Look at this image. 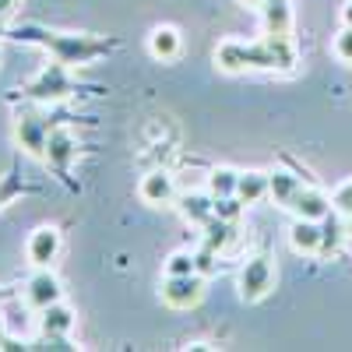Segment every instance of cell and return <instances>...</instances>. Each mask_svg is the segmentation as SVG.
<instances>
[{"mask_svg": "<svg viewBox=\"0 0 352 352\" xmlns=\"http://www.w3.org/2000/svg\"><path fill=\"white\" fill-rule=\"evenodd\" d=\"M215 64L229 74L240 71H289L296 64V46L289 36H264L257 43L226 39L215 50Z\"/></svg>", "mask_w": 352, "mask_h": 352, "instance_id": "6da1fadb", "label": "cell"}, {"mask_svg": "<svg viewBox=\"0 0 352 352\" xmlns=\"http://www.w3.org/2000/svg\"><path fill=\"white\" fill-rule=\"evenodd\" d=\"M21 39L28 43H39L43 50H50L53 60H60L67 67L74 64H88V60H96V56H102L109 50L106 39H96V36H64V32H46V28H36V25H25Z\"/></svg>", "mask_w": 352, "mask_h": 352, "instance_id": "7a4b0ae2", "label": "cell"}, {"mask_svg": "<svg viewBox=\"0 0 352 352\" xmlns=\"http://www.w3.org/2000/svg\"><path fill=\"white\" fill-rule=\"evenodd\" d=\"M50 131H53V124H50V116L39 106H21L14 113V141L21 144L28 155H36V159L46 155Z\"/></svg>", "mask_w": 352, "mask_h": 352, "instance_id": "3957f363", "label": "cell"}, {"mask_svg": "<svg viewBox=\"0 0 352 352\" xmlns=\"http://www.w3.org/2000/svg\"><path fill=\"white\" fill-rule=\"evenodd\" d=\"M71 92H74V81L67 74V64H60V60H53L50 67H43L32 81L25 85V96L32 102H60Z\"/></svg>", "mask_w": 352, "mask_h": 352, "instance_id": "277c9868", "label": "cell"}, {"mask_svg": "<svg viewBox=\"0 0 352 352\" xmlns=\"http://www.w3.org/2000/svg\"><path fill=\"white\" fill-rule=\"evenodd\" d=\"M272 285H275V268H272V261L264 257V254L250 257L243 268H240V275H236V289H240V296L247 303L264 300L272 292Z\"/></svg>", "mask_w": 352, "mask_h": 352, "instance_id": "5b68a950", "label": "cell"}, {"mask_svg": "<svg viewBox=\"0 0 352 352\" xmlns=\"http://www.w3.org/2000/svg\"><path fill=\"white\" fill-rule=\"evenodd\" d=\"M204 296V275H166L162 282V300L173 307V310H190L197 307Z\"/></svg>", "mask_w": 352, "mask_h": 352, "instance_id": "8992f818", "label": "cell"}, {"mask_svg": "<svg viewBox=\"0 0 352 352\" xmlns=\"http://www.w3.org/2000/svg\"><path fill=\"white\" fill-rule=\"evenodd\" d=\"M60 296H64V289L50 268H36V275L25 282V303L32 310H46L50 303H60Z\"/></svg>", "mask_w": 352, "mask_h": 352, "instance_id": "52a82bcc", "label": "cell"}, {"mask_svg": "<svg viewBox=\"0 0 352 352\" xmlns=\"http://www.w3.org/2000/svg\"><path fill=\"white\" fill-rule=\"evenodd\" d=\"M71 328H74V310L71 307H64V303H50L46 310H39V331L50 338V342H56L53 349H67V335H71Z\"/></svg>", "mask_w": 352, "mask_h": 352, "instance_id": "ba28073f", "label": "cell"}, {"mask_svg": "<svg viewBox=\"0 0 352 352\" xmlns=\"http://www.w3.org/2000/svg\"><path fill=\"white\" fill-rule=\"evenodd\" d=\"M25 254H28V264H32V268H50V264L56 261V254H60V232H56L53 226H39L32 236H28Z\"/></svg>", "mask_w": 352, "mask_h": 352, "instance_id": "9c48e42d", "label": "cell"}, {"mask_svg": "<svg viewBox=\"0 0 352 352\" xmlns=\"http://www.w3.org/2000/svg\"><path fill=\"white\" fill-rule=\"evenodd\" d=\"M289 212L296 219H317L320 222V219L331 215V197L324 190H317V187H300V194L289 204Z\"/></svg>", "mask_w": 352, "mask_h": 352, "instance_id": "30bf717a", "label": "cell"}, {"mask_svg": "<svg viewBox=\"0 0 352 352\" xmlns=\"http://www.w3.org/2000/svg\"><path fill=\"white\" fill-rule=\"evenodd\" d=\"M144 204H173L176 201V184L166 169H152L148 176H141V187H138Z\"/></svg>", "mask_w": 352, "mask_h": 352, "instance_id": "8fae6325", "label": "cell"}, {"mask_svg": "<svg viewBox=\"0 0 352 352\" xmlns=\"http://www.w3.org/2000/svg\"><path fill=\"white\" fill-rule=\"evenodd\" d=\"M74 155H78V138H74L71 131H64V127H53V131H50V141H46V155H43V159H46L53 169H67Z\"/></svg>", "mask_w": 352, "mask_h": 352, "instance_id": "7c38bea8", "label": "cell"}, {"mask_svg": "<svg viewBox=\"0 0 352 352\" xmlns=\"http://www.w3.org/2000/svg\"><path fill=\"white\" fill-rule=\"evenodd\" d=\"M320 232L317 219H296L289 226V247L296 254H320Z\"/></svg>", "mask_w": 352, "mask_h": 352, "instance_id": "4fadbf2b", "label": "cell"}, {"mask_svg": "<svg viewBox=\"0 0 352 352\" xmlns=\"http://www.w3.org/2000/svg\"><path fill=\"white\" fill-rule=\"evenodd\" d=\"M261 25H264V36H289V32H292L289 0H264V8H261Z\"/></svg>", "mask_w": 352, "mask_h": 352, "instance_id": "5bb4252c", "label": "cell"}, {"mask_svg": "<svg viewBox=\"0 0 352 352\" xmlns=\"http://www.w3.org/2000/svg\"><path fill=\"white\" fill-rule=\"evenodd\" d=\"M300 176L296 173H289V169H275V173H268V197L278 204V208H289L292 204V197L300 194Z\"/></svg>", "mask_w": 352, "mask_h": 352, "instance_id": "9a60e30c", "label": "cell"}, {"mask_svg": "<svg viewBox=\"0 0 352 352\" xmlns=\"http://www.w3.org/2000/svg\"><path fill=\"white\" fill-rule=\"evenodd\" d=\"M180 201V215L187 219V222H194V226H204L212 215H215V197L212 194H180L176 197Z\"/></svg>", "mask_w": 352, "mask_h": 352, "instance_id": "2e32d148", "label": "cell"}, {"mask_svg": "<svg viewBox=\"0 0 352 352\" xmlns=\"http://www.w3.org/2000/svg\"><path fill=\"white\" fill-rule=\"evenodd\" d=\"M236 197H240L243 204H257L261 197H268V173H261V169L240 173V180H236Z\"/></svg>", "mask_w": 352, "mask_h": 352, "instance_id": "e0dca14e", "label": "cell"}, {"mask_svg": "<svg viewBox=\"0 0 352 352\" xmlns=\"http://www.w3.org/2000/svg\"><path fill=\"white\" fill-rule=\"evenodd\" d=\"M148 50H152V56H159V60H173V56L180 53V32H176L173 25H159V28H152Z\"/></svg>", "mask_w": 352, "mask_h": 352, "instance_id": "ac0fdd59", "label": "cell"}, {"mask_svg": "<svg viewBox=\"0 0 352 352\" xmlns=\"http://www.w3.org/2000/svg\"><path fill=\"white\" fill-rule=\"evenodd\" d=\"M236 180H240V173H236V169L219 166V169H212V173H208L204 187H208V194L219 201V197H232V194H236Z\"/></svg>", "mask_w": 352, "mask_h": 352, "instance_id": "d6986e66", "label": "cell"}, {"mask_svg": "<svg viewBox=\"0 0 352 352\" xmlns=\"http://www.w3.org/2000/svg\"><path fill=\"white\" fill-rule=\"evenodd\" d=\"M201 229H204V247H212V250H226L232 240V222H226L219 215H212Z\"/></svg>", "mask_w": 352, "mask_h": 352, "instance_id": "ffe728a7", "label": "cell"}, {"mask_svg": "<svg viewBox=\"0 0 352 352\" xmlns=\"http://www.w3.org/2000/svg\"><path fill=\"white\" fill-rule=\"evenodd\" d=\"M320 254H338L342 247V236H345V229L335 222V219H320Z\"/></svg>", "mask_w": 352, "mask_h": 352, "instance_id": "44dd1931", "label": "cell"}, {"mask_svg": "<svg viewBox=\"0 0 352 352\" xmlns=\"http://www.w3.org/2000/svg\"><path fill=\"white\" fill-rule=\"evenodd\" d=\"M194 272H197L194 268V254L176 250V254L166 257V275H194Z\"/></svg>", "mask_w": 352, "mask_h": 352, "instance_id": "7402d4cb", "label": "cell"}, {"mask_svg": "<svg viewBox=\"0 0 352 352\" xmlns=\"http://www.w3.org/2000/svg\"><path fill=\"white\" fill-rule=\"evenodd\" d=\"M331 208H335L338 215L352 219V180H345V184L335 187V194H331Z\"/></svg>", "mask_w": 352, "mask_h": 352, "instance_id": "603a6c76", "label": "cell"}, {"mask_svg": "<svg viewBox=\"0 0 352 352\" xmlns=\"http://www.w3.org/2000/svg\"><path fill=\"white\" fill-rule=\"evenodd\" d=\"M194 268H197V275H215V268H219V250H212V247H201L197 254H194Z\"/></svg>", "mask_w": 352, "mask_h": 352, "instance_id": "cb8c5ba5", "label": "cell"}, {"mask_svg": "<svg viewBox=\"0 0 352 352\" xmlns=\"http://www.w3.org/2000/svg\"><path fill=\"white\" fill-rule=\"evenodd\" d=\"M240 208H243V201L232 194V197H219L215 201V215L219 219H226V222H236L240 219Z\"/></svg>", "mask_w": 352, "mask_h": 352, "instance_id": "d4e9b609", "label": "cell"}, {"mask_svg": "<svg viewBox=\"0 0 352 352\" xmlns=\"http://www.w3.org/2000/svg\"><path fill=\"white\" fill-rule=\"evenodd\" d=\"M335 53L342 56V60H349V64H352V25H345L342 32L335 36Z\"/></svg>", "mask_w": 352, "mask_h": 352, "instance_id": "484cf974", "label": "cell"}, {"mask_svg": "<svg viewBox=\"0 0 352 352\" xmlns=\"http://www.w3.org/2000/svg\"><path fill=\"white\" fill-rule=\"evenodd\" d=\"M4 320H8V331H25L28 314H25L21 307H8V310H4Z\"/></svg>", "mask_w": 352, "mask_h": 352, "instance_id": "4316f807", "label": "cell"}, {"mask_svg": "<svg viewBox=\"0 0 352 352\" xmlns=\"http://www.w3.org/2000/svg\"><path fill=\"white\" fill-rule=\"evenodd\" d=\"M11 194H14V184H11V180H4V184H0V204H4Z\"/></svg>", "mask_w": 352, "mask_h": 352, "instance_id": "83f0119b", "label": "cell"}, {"mask_svg": "<svg viewBox=\"0 0 352 352\" xmlns=\"http://www.w3.org/2000/svg\"><path fill=\"white\" fill-rule=\"evenodd\" d=\"M11 8H14V0H0V18H8Z\"/></svg>", "mask_w": 352, "mask_h": 352, "instance_id": "f1b7e54d", "label": "cell"}, {"mask_svg": "<svg viewBox=\"0 0 352 352\" xmlns=\"http://www.w3.org/2000/svg\"><path fill=\"white\" fill-rule=\"evenodd\" d=\"M342 21H345V25H352V0H349V4L342 8Z\"/></svg>", "mask_w": 352, "mask_h": 352, "instance_id": "f546056e", "label": "cell"}, {"mask_svg": "<svg viewBox=\"0 0 352 352\" xmlns=\"http://www.w3.org/2000/svg\"><path fill=\"white\" fill-rule=\"evenodd\" d=\"M8 335V320H4V314H0V338Z\"/></svg>", "mask_w": 352, "mask_h": 352, "instance_id": "4dcf8cb0", "label": "cell"}, {"mask_svg": "<svg viewBox=\"0 0 352 352\" xmlns=\"http://www.w3.org/2000/svg\"><path fill=\"white\" fill-rule=\"evenodd\" d=\"M243 4H264V0H243Z\"/></svg>", "mask_w": 352, "mask_h": 352, "instance_id": "1f68e13d", "label": "cell"}]
</instances>
